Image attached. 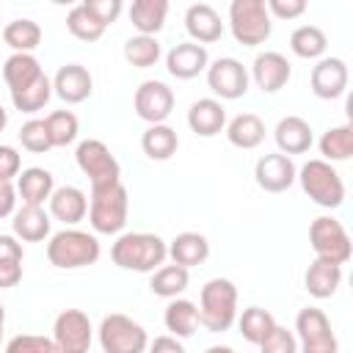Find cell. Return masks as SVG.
Returning a JSON list of instances; mask_svg holds the SVG:
<instances>
[{"mask_svg": "<svg viewBox=\"0 0 353 353\" xmlns=\"http://www.w3.org/2000/svg\"><path fill=\"white\" fill-rule=\"evenodd\" d=\"M130 193L121 182L91 190L88 199V223L97 234H119L127 226Z\"/></svg>", "mask_w": 353, "mask_h": 353, "instance_id": "4", "label": "cell"}, {"mask_svg": "<svg viewBox=\"0 0 353 353\" xmlns=\"http://www.w3.org/2000/svg\"><path fill=\"white\" fill-rule=\"evenodd\" d=\"M47 204H50V218H55V221H61L66 226H74V223H80L88 215V199L74 185L55 188Z\"/></svg>", "mask_w": 353, "mask_h": 353, "instance_id": "21", "label": "cell"}, {"mask_svg": "<svg viewBox=\"0 0 353 353\" xmlns=\"http://www.w3.org/2000/svg\"><path fill=\"white\" fill-rule=\"evenodd\" d=\"M185 30H188L190 41L204 47L223 36V22H221V14L210 3H193L185 11Z\"/></svg>", "mask_w": 353, "mask_h": 353, "instance_id": "19", "label": "cell"}, {"mask_svg": "<svg viewBox=\"0 0 353 353\" xmlns=\"http://www.w3.org/2000/svg\"><path fill=\"white\" fill-rule=\"evenodd\" d=\"M273 138H276V146L281 154H303L312 149L314 143V135H312V124L301 116H284L279 119L276 130H273Z\"/></svg>", "mask_w": 353, "mask_h": 353, "instance_id": "20", "label": "cell"}, {"mask_svg": "<svg viewBox=\"0 0 353 353\" xmlns=\"http://www.w3.org/2000/svg\"><path fill=\"white\" fill-rule=\"evenodd\" d=\"M223 130L229 143L237 149H256L265 141V121L256 113H237Z\"/></svg>", "mask_w": 353, "mask_h": 353, "instance_id": "29", "label": "cell"}, {"mask_svg": "<svg viewBox=\"0 0 353 353\" xmlns=\"http://www.w3.org/2000/svg\"><path fill=\"white\" fill-rule=\"evenodd\" d=\"M210 66V55H207V47L196 44V41H182V44H174L168 52H165V69L171 77L176 80H193L199 77L201 72H207Z\"/></svg>", "mask_w": 353, "mask_h": 353, "instance_id": "17", "label": "cell"}, {"mask_svg": "<svg viewBox=\"0 0 353 353\" xmlns=\"http://www.w3.org/2000/svg\"><path fill=\"white\" fill-rule=\"evenodd\" d=\"M295 339L298 353H339V339L331 328V320L317 306H303L295 314Z\"/></svg>", "mask_w": 353, "mask_h": 353, "instance_id": "9", "label": "cell"}, {"mask_svg": "<svg viewBox=\"0 0 353 353\" xmlns=\"http://www.w3.org/2000/svg\"><path fill=\"white\" fill-rule=\"evenodd\" d=\"M3 328H6V309L0 303V339H3Z\"/></svg>", "mask_w": 353, "mask_h": 353, "instance_id": "53", "label": "cell"}, {"mask_svg": "<svg viewBox=\"0 0 353 353\" xmlns=\"http://www.w3.org/2000/svg\"><path fill=\"white\" fill-rule=\"evenodd\" d=\"M168 17V0H135L130 6V22L138 36H157Z\"/></svg>", "mask_w": 353, "mask_h": 353, "instance_id": "28", "label": "cell"}, {"mask_svg": "<svg viewBox=\"0 0 353 353\" xmlns=\"http://www.w3.org/2000/svg\"><path fill=\"white\" fill-rule=\"evenodd\" d=\"M188 284H190V270L182 268V265H174V262L171 265H160L149 279V290L157 298H165V301L179 298L188 290Z\"/></svg>", "mask_w": 353, "mask_h": 353, "instance_id": "32", "label": "cell"}, {"mask_svg": "<svg viewBox=\"0 0 353 353\" xmlns=\"http://www.w3.org/2000/svg\"><path fill=\"white\" fill-rule=\"evenodd\" d=\"M309 245H312L317 259H328L334 265H345L353 254V243H350L347 229L331 215H320V218L312 221Z\"/></svg>", "mask_w": 353, "mask_h": 353, "instance_id": "10", "label": "cell"}, {"mask_svg": "<svg viewBox=\"0 0 353 353\" xmlns=\"http://www.w3.org/2000/svg\"><path fill=\"white\" fill-rule=\"evenodd\" d=\"M97 336H99L102 353H143L149 347L146 328L121 312L105 314L97 328Z\"/></svg>", "mask_w": 353, "mask_h": 353, "instance_id": "7", "label": "cell"}, {"mask_svg": "<svg viewBox=\"0 0 353 353\" xmlns=\"http://www.w3.org/2000/svg\"><path fill=\"white\" fill-rule=\"evenodd\" d=\"M25 251H22V243L14 237V234H0V259H14V262H22Z\"/></svg>", "mask_w": 353, "mask_h": 353, "instance_id": "48", "label": "cell"}, {"mask_svg": "<svg viewBox=\"0 0 353 353\" xmlns=\"http://www.w3.org/2000/svg\"><path fill=\"white\" fill-rule=\"evenodd\" d=\"M229 28L237 44L259 47L270 39L273 22L265 0H232L229 3Z\"/></svg>", "mask_w": 353, "mask_h": 353, "instance_id": "6", "label": "cell"}, {"mask_svg": "<svg viewBox=\"0 0 353 353\" xmlns=\"http://www.w3.org/2000/svg\"><path fill=\"white\" fill-rule=\"evenodd\" d=\"M320 160L325 163H342V160H350L353 154V127L350 124H339V127H331L323 132L320 138Z\"/></svg>", "mask_w": 353, "mask_h": 353, "instance_id": "33", "label": "cell"}, {"mask_svg": "<svg viewBox=\"0 0 353 353\" xmlns=\"http://www.w3.org/2000/svg\"><path fill=\"white\" fill-rule=\"evenodd\" d=\"M17 210V188L14 182H0V218L14 215Z\"/></svg>", "mask_w": 353, "mask_h": 353, "instance_id": "50", "label": "cell"}, {"mask_svg": "<svg viewBox=\"0 0 353 353\" xmlns=\"http://www.w3.org/2000/svg\"><path fill=\"white\" fill-rule=\"evenodd\" d=\"M342 284V265H334L328 259H312V265L306 268L303 273V287L312 298L317 301H325L331 298Z\"/></svg>", "mask_w": 353, "mask_h": 353, "instance_id": "24", "label": "cell"}, {"mask_svg": "<svg viewBox=\"0 0 353 353\" xmlns=\"http://www.w3.org/2000/svg\"><path fill=\"white\" fill-rule=\"evenodd\" d=\"M268 14L270 19L279 17V19H298L303 11H306V0H268Z\"/></svg>", "mask_w": 353, "mask_h": 353, "instance_id": "46", "label": "cell"}, {"mask_svg": "<svg viewBox=\"0 0 353 353\" xmlns=\"http://www.w3.org/2000/svg\"><path fill=\"white\" fill-rule=\"evenodd\" d=\"M325 47H328V39L317 25H301L290 33V50L303 61H320Z\"/></svg>", "mask_w": 353, "mask_h": 353, "instance_id": "34", "label": "cell"}, {"mask_svg": "<svg viewBox=\"0 0 353 353\" xmlns=\"http://www.w3.org/2000/svg\"><path fill=\"white\" fill-rule=\"evenodd\" d=\"M174 91L163 80H143L132 97V108L146 124H165L174 110Z\"/></svg>", "mask_w": 353, "mask_h": 353, "instance_id": "13", "label": "cell"}, {"mask_svg": "<svg viewBox=\"0 0 353 353\" xmlns=\"http://www.w3.org/2000/svg\"><path fill=\"white\" fill-rule=\"evenodd\" d=\"M188 127L201 135V138H212L226 127V110L215 97H201L190 105L188 110Z\"/></svg>", "mask_w": 353, "mask_h": 353, "instance_id": "23", "label": "cell"}, {"mask_svg": "<svg viewBox=\"0 0 353 353\" xmlns=\"http://www.w3.org/2000/svg\"><path fill=\"white\" fill-rule=\"evenodd\" d=\"M3 41L14 52H33L41 44V28L33 19H14L3 28Z\"/></svg>", "mask_w": 353, "mask_h": 353, "instance_id": "35", "label": "cell"}, {"mask_svg": "<svg viewBox=\"0 0 353 353\" xmlns=\"http://www.w3.org/2000/svg\"><path fill=\"white\" fill-rule=\"evenodd\" d=\"M11 229H14V237L22 240V243H41L50 237V212L44 207H28L22 204L19 210H14L11 215Z\"/></svg>", "mask_w": 353, "mask_h": 353, "instance_id": "25", "label": "cell"}, {"mask_svg": "<svg viewBox=\"0 0 353 353\" xmlns=\"http://www.w3.org/2000/svg\"><path fill=\"white\" fill-rule=\"evenodd\" d=\"M17 135H19L22 149H28V152H33V154H44V152H50V149H52L44 119H30V121H25V124L19 127V132H17Z\"/></svg>", "mask_w": 353, "mask_h": 353, "instance_id": "41", "label": "cell"}, {"mask_svg": "<svg viewBox=\"0 0 353 353\" xmlns=\"http://www.w3.org/2000/svg\"><path fill=\"white\" fill-rule=\"evenodd\" d=\"M94 91V77L85 66L80 63H66L55 72L52 77V94L58 99H63L66 105H80L91 97Z\"/></svg>", "mask_w": 353, "mask_h": 353, "instance_id": "18", "label": "cell"}, {"mask_svg": "<svg viewBox=\"0 0 353 353\" xmlns=\"http://www.w3.org/2000/svg\"><path fill=\"white\" fill-rule=\"evenodd\" d=\"M163 50H160V41L157 36H130L124 41V61L135 69H149L160 61Z\"/></svg>", "mask_w": 353, "mask_h": 353, "instance_id": "37", "label": "cell"}, {"mask_svg": "<svg viewBox=\"0 0 353 353\" xmlns=\"http://www.w3.org/2000/svg\"><path fill=\"white\" fill-rule=\"evenodd\" d=\"M248 69L237 58H218L207 66V85L221 99H240L248 91Z\"/></svg>", "mask_w": 353, "mask_h": 353, "instance_id": "12", "label": "cell"}, {"mask_svg": "<svg viewBox=\"0 0 353 353\" xmlns=\"http://www.w3.org/2000/svg\"><path fill=\"white\" fill-rule=\"evenodd\" d=\"M298 168L292 163V157L281 154V152H270L262 154L254 165V179L265 193H284L295 185Z\"/></svg>", "mask_w": 353, "mask_h": 353, "instance_id": "14", "label": "cell"}, {"mask_svg": "<svg viewBox=\"0 0 353 353\" xmlns=\"http://www.w3.org/2000/svg\"><path fill=\"white\" fill-rule=\"evenodd\" d=\"M199 325L210 334L229 331L237 320V287L229 279H210L199 292Z\"/></svg>", "mask_w": 353, "mask_h": 353, "instance_id": "3", "label": "cell"}, {"mask_svg": "<svg viewBox=\"0 0 353 353\" xmlns=\"http://www.w3.org/2000/svg\"><path fill=\"white\" fill-rule=\"evenodd\" d=\"M22 281V262L0 259V290H11Z\"/></svg>", "mask_w": 353, "mask_h": 353, "instance_id": "47", "label": "cell"}, {"mask_svg": "<svg viewBox=\"0 0 353 353\" xmlns=\"http://www.w3.org/2000/svg\"><path fill=\"white\" fill-rule=\"evenodd\" d=\"M141 149L149 160H171L179 149V135L168 124H149L141 135Z\"/></svg>", "mask_w": 353, "mask_h": 353, "instance_id": "30", "label": "cell"}, {"mask_svg": "<svg viewBox=\"0 0 353 353\" xmlns=\"http://www.w3.org/2000/svg\"><path fill=\"white\" fill-rule=\"evenodd\" d=\"M102 245L97 240V234L66 226L61 232H55L47 243V259L52 268L58 270H77V268H88L99 259Z\"/></svg>", "mask_w": 353, "mask_h": 353, "instance_id": "2", "label": "cell"}, {"mask_svg": "<svg viewBox=\"0 0 353 353\" xmlns=\"http://www.w3.org/2000/svg\"><path fill=\"white\" fill-rule=\"evenodd\" d=\"M44 124H47L52 149H55V146H69V143L77 141L80 121H77V116H74L72 110H52V113L44 119Z\"/></svg>", "mask_w": 353, "mask_h": 353, "instance_id": "40", "label": "cell"}, {"mask_svg": "<svg viewBox=\"0 0 353 353\" xmlns=\"http://www.w3.org/2000/svg\"><path fill=\"white\" fill-rule=\"evenodd\" d=\"M259 353H298V339L292 331H287L284 325H273V331L256 345Z\"/></svg>", "mask_w": 353, "mask_h": 353, "instance_id": "43", "label": "cell"}, {"mask_svg": "<svg viewBox=\"0 0 353 353\" xmlns=\"http://www.w3.org/2000/svg\"><path fill=\"white\" fill-rule=\"evenodd\" d=\"M6 124H8V110H6L3 105H0V132L6 130Z\"/></svg>", "mask_w": 353, "mask_h": 353, "instance_id": "52", "label": "cell"}, {"mask_svg": "<svg viewBox=\"0 0 353 353\" xmlns=\"http://www.w3.org/2000/svg\"><path fill=\"white\" fill-rule=\"evenodd\" d=\"M58 353H88L94 342V325L83 309H63L52 323V336Z\"/></svg>", "mask_w": 353, "mask_h": 353, "instance_id": "11", "label": "cell"}, {"mask_svg": "<svg viewBox=\"0 0 353 353\" xmlns=\"http://www.w3.org/2000/svg\"><path fill=\"white\" fill-rule=\"evenodd\" d=\"M248 77L256 83V88H259L262 94H276V91H281V88L290 83L292 66H290V61H287L281 52L268 50V52H259V55L254 58Z\"/></svg>", "mask_w": 353, "mask_h": 353, "instance_id": "16", "label": "cell"}, {"mask_svg": "<svg viewBox=\"0 0 353 353\" xmlns=\"http://www.w3.org/2000/svg\"><path fill=\"white\" fill-rule=\"evenodd\" d=\"M273 325H276V317L268 309H262V306H248L237 317V328H240L243 339L251 342V345H259L273 331Z\"/></svg>", "mask_w": 353, "mask_h": 353, "instance_id": "36", "label": "cell"}, {"mask_svg": "<svg viewBox=\"0 0 353 353\" xmlns=\"http://www.w3.org/2000/svg\"><path fill=\"white\" fill-rule=\"evenodd\" d=\"M149 353H185V347H182V342L176 336L163 334V336H154L149 342Z\"/></svg>", "mask_w": 353, "mask_h": 353, "instance_id": "49", "label": "cell"}, {"mask_svg": "<svg viewBox=\"0 0 353 353\" xmlns=\"http://www.w3.org/2000/svg\"><path fill=\"white\" fill-rule=\"evenodd\" d=\"M168 256L174 265L182 268H196L201 262H207L210 256V240L201 232H179L171 243H168Z\"/></svg>", "mask_w": 353, "mask_h": 353, "instance_id": "26", "label": "cell"}, {"mask_svg": "<svg viewBox=\"0 0 353 353\" xmlns=\"http://www.w3.org/2000/svg\"><path fill=\"white\" fill-rule=\"evenodd\" d=\"M295 182H301L303 193L317 204V207H325V210H336L342 207L345 201V182L339 176V171L325 163V160H309L298 168V176Z\"/></svg>", "mask_w": 353, "mask_h": 353, "instance_id": "5", "label": "cell"}, {"mask_svg": "<svg viewBox=\"0 0 353 353\" xmlns=\"http://www.w3.org/2000/svg\"><path fill=\"white\" fill-rule=\"evenodd\" d=\"M66 28H69V33H72L74 39H80V41H97V39H102V33L108 30V28L85 8V3H77V6L69 8V14H66Z\"/></svg>", "mask_w": 353, "mask_h": 353, "instance_id": "38", "label": "cell"}, {"mask_svg": "<svg viewBox=\"0 0 353 353\" xmlns=\"http://www.w3.org/2000/svg\"><path fill=\"white\" fill-rule=\"evenodd\" d=\"M17 199H22V204L28 207H44V201H50L52 190H55V179L47 168H39V165H30V168H22L19 176H17Z\"/></svg>", "mask_w": 353, "mask_h": 353, "instance_id": "22", "label": "cell"}, {"mask_svg": "<svg viewBox=\"0 0 353 353\" xmlns=\"http://www.w3.org/2000/svg\"><path fill=\"white\" fill-rule=\"evenodd\" d=\"M50 97H52V80L47 74H41L39 80H33L30 85H25L22 91H14L11 94V102L22 113H36V110H41L50 102Z\"/></svg>", "mask_w": 353, "mask_h": 353, "instance_id": "39", "label": "cell"}, {"mask_svg": "<svg viewBox=\"0 0 353 353\" xmlns=\"http://www.w3.org/2000/svg\"><path fill=\"white\" fill-rule=\"evenodd\" d=\"M110 259L121 270L154 273L168 259V243L152 232H127L110 245Z\"/></svg>", "mask_w": 353, "mask_h": 353, "instance_id": "1", "label": "cell"}, {"mask_svg": "<svg viewBox=\"0 0 353 353\" xmlns=\"http://www.w3.org/2000/svg\"><path fill=\"white\" fill-rule=\"evenodd\" d=\"M74 160H77V168L88 176L91 190L121 182V165H119V160L113 157V152L99 138L80 141L77 149H74Z\"/></svg>", "mask_w": 353, "mask_h": 353, "instance_id": "8", "label": "cell"}, {"mask_svg": "<svg viewBox=\"0 0 353 353\" xmlns=\"http://www.w3.org/2000/svg\"><path fill=\"white\" fill-rule=\"evenodd\" d=\"M41 74H44V69H41V63H39V58L33 52H14L3 63V80L8 85V94L22 91L25 85L39 80Z\"/></svg>", "mask_w": 353, "mask_h": 353, "instance_id": "27", "label": "cell"}, {"mask_svg": "<svg viewBox=\"0 0 353 353\" xmlns=\"http://www.w3.org/2000/svg\"><path fill=\"white\" fill-rule=\"evenodd\" d=\"M347 80H350V72H347V63L342 58H320L309 74L312 94L320 99L342 97L347 91Z\"/></svg>", "mask_w": 353, "mask_h": 353, "instance_id": "15", "label": "cell"}, {"mask_svg": "<svg viewBox=\"0 0 353 353\" xmlns=\"http://www.w3.org/2000/svg\"><path fill=\"white\" fill-rule=\"evenodd\" d=\"M163 323L171 331V336L176 339H188L193 336V331L199 328V312L196 303L188 298H171L165 312H163Z\"/></svg>", "mask_w": 353, "mask_h": 353, "instance_id": "31", "label": "cell"}, {"mask_svg": "<svg viewBox=\"0 0 353 353\" xmlns=\"http://www.w3.org/2000/svg\"><path fill=\"white\" fill-rule=\"evenodd\" d=\"M204 353H234L229 345H212V347H207Z\"/></svg>", "mask_w": 353, "mask_h": 353, "instance_id": "51", "label": "cell"}, {"mask_svg": "<svg viewBox=\"0 0 353 353\" xmlns=\"http://www.w3.org/2000/svg\"><path fill=\"white\" fill-rule=\"evenodd\" d=\"M85 8L108 28L110 22H116L119 19V14H121V0H85Z\"/></svg>", "mask_w": 353, "mask_h": 353, "instance_id": "45", "label": "cell"}, {"mask_svg": "<svg viewBox=\"0 0 353 353\" xmlns=\"http://www.w3.org/2000/svg\"><path fill=\"white\" fill-rule=\"evenodd\" d=\"M22 171V157L14 146L0 143V182H14Z\"/></svg>", "mask_w": 353, "mask_h": 353, "instance_id": "44", "label": "cell"}, {"mask_svg": "<svg viewBox=\"0 0 353 353\" xmlns=\"http://www.w3.org/2000/svg\"><path fill=\"white\" fill-rule=\"evenodd\" d=\"M6 353H58L55 342L41 334H17L6 342Z\"/></svg>", "mask_w": 353, "mask_h": 353, "instance_id": "42", "label": "cell"}]
</instances>
